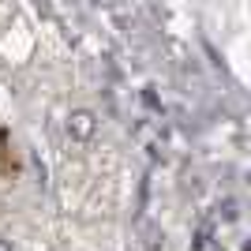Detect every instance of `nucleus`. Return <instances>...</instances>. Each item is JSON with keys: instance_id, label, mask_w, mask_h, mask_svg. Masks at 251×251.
Returning <instances> with one entry per match:
<instances>
[{"instance_id": "f257e3e1", "label": "nucleus", "mask_w": 251, "mask_h": 251, "mask_svg": "<svg viewBox=\"0 0 251 251\" xmlns=\"http://www.w3.org/2000/svg\"><path fill=\"white\" fill-rule=\"evenodd\" d=\"M68 131H72L75 139H86L90 131H94V116L86 113V109H79V113L68 116Z\"/></svg>"}, {"instance_id": "f03ea898", "label": "nucleus", "mask_w": 251, "mask_h": 251, "mask_svg": "<svg viewBox=\"0 0 251 251\" xmlns=\"http://www.w3.org/2000/svg\"><path fill=\"white\" fill-rule=\"evenodd\" d=\"M0 251H11V244H8V240H0Z\"/></svg>"}]
</instances>
